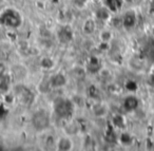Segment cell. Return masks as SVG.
Instances as JSON below:
<instances>
[{
  "mask_svg": "<svg viewBox=\"0 0 154 151\" xmlns=\"http://www.w3.org/2000/svg\"><path fill=\"white\" fill-rule=\"evenodd\" d=\"M74 102L66 97H56L53 102V110L59 118L69 119L74 112Z\"/></svg>",
  "mask_w": 154,
  "mask_h": 151,
  "instance_id": "cell-1",
  "label": "cell"
},
{
  "mask_svg": "<svg viewBox=\"0 0 154 151\" xmlns=\"http://www.w3.org/2000/svg\"><path fill=\"white\" fill-rule=\"evenodd\" d=\"M22 18L18 11L14 9H7L0 14V24L8 28L17 29L21 26Z\"/></svg>",
  "mask_w": 154,
  "mask_h": 151,
  "instance_id": "cell-2",
  "label": "cell"
},
{
  "mask_svg": "<svg viewBox=\"0 0 154 151\" xmlns=\"http://www.w3.org/2000/svg\"><path fill=\"white\" fill-rule=\"evenodd\" d=\"M32 125L37 131H45L51 125L49 112L43 109L38 110L33 114L32 116Z\"/></svg>",
  "mask_w": 154,
  "mask_h": 151,
  "instance_id": "cell-3",
  "label": "cell"
},
{
  "mask_svg": "<svg viewBox=\"0 0 154 151\" xmlns=\"http://www.w3.org/2000/svg\"><path fill=\"white\" fill-rule=\"evenodd\" d=\"M51 88H62L66 85V78L62 73H56L49 78Z\"/></svg>",
  "mask_w": 154,
  "mask_h": 151,
  "instance_id": "cell-4",
  "label": "cell"
},
{
  "mask_svg": "<svg viewBox=\"0 0 154 151\" xmlns=\"http://www.w3.org/2000/svg\"><path fill=\"white\" fill-rule=\"evenodd\" d=\"M17 95H18V98L20 99V102L28 105V106L34 100V94H33L26 87H22V89L18 90Z\"/></svg>",
  "mask_w": 154,
  "mask_h": 151,
  "instance_id": "cell-5",
  "label": "cell"
},
{
  "mask_svg": "<svg viewBox=\"0 0 154 151\" xmlns=\"http://www.w3.org/2000/svg\"><path fill=\"white\" fill-rule=\"evenodd\" d=\"M57 35H58L59 40L63 43L69 42V41H71L73 39V32H72V30H71V28H69V27H63V28H61L58 31Z\"/></svg>",
  "mask_w": 154,
  "mask_h": 151,
  "instance_id": "cell-6",
  "label": "cell"
},
{
  "mask_svg": "<svg viewBox=\"0 0 154 151\" xmlns=\"http://www.w3.org/2000/svg\"><path fill=\"white\" fill-rule=\"evenodd\" d=\"M73 147V143L70 137L68 136H62L57 140V149L61 151H68L71 150Z\"/></svg>",
  "mask_w": 154,
  "mask_h": 151,
  "instance_id": "cell-7",
  "label": "cell"
},
{
  "mask_svg": "<svg viewBox=\"0 0 154 151\" xmlns=\"http://www.w3.org/2000/svg\"><path fill=\"white\" fill-rule=\"evenodd\" d=\"M96 29V24L93 19H87L82 26V31L86 34H92Z\"/></svg>",
  "mask_w": 154,
  "mask_h": 151,
  "instance_id": "cell-8",
  "label": "cell"
},
{
  "mask_svg": "<svg viewBox=\"0 0 154 151\" xmlns=\"http://www.w3.org/2000/svg\"><path fill=\"white\" fill-rule=\"evenodd\" d=\"M122 24L126 28H132L135 24V14L133 13L132 11L127 13L124 17V20H122Z\"/></svg>",
  "mask_w": 154,
  "mask_h": 151,
  "instance_id": "cell-9",
  "label": "cell"
},
{
  "mask_svg": "<svg viewBox=\"0 0 154 151\" xmlns=\"http://www.w3.org/2000/svg\"><path fill=\"white\" fill-rule=\"evenodd\" d=\"M124 105H125V108H126L127 110H129V111L134 110V109L137 107V105H138V100H137L134 96H130V97L126 98Z\"/></svg>",
  "mask_w": 154,
  "mask_h": 151,
  "instance_id": "cell-10",
  "label": "cell"
},
{
  "mask_svg": "<svg viewBox=\"0 0 154 151\" xmlns=\"http://www.w3.org/2000/svg\"><path fill=\"white\" fill-rule=\"evenodd\" d=\"M99 38L103 42H109L112 39V33L109 30H103L99 34Z\"/></svg>",
  "mask_w": 154,
  "mask_h": 151,
  "instance_id": "cell-11",
  "label": "cell"
},
{
  "mask_svg": "<svg viewBox=\"0 0 154 151\" xmlns=\"http://www.w3.org/2000/svg\"><path fill=\"white\" fill-rule=\"evenodd\" d=\"M106 3L108 5V9L111 11H115L120 5V0H106Z\"/></svg>",
  "mask_w": 154,
  "mask_h": 151,
  "instance_id": "cell-12",
  "label": "cell"
},
{
  "mask_svg": "<svg viewBox=\"0 0 154 151\" xmlns=\"http://www.w3.org/2000/svg\"><path fill=\"white\" fill-rule=\"evenodd\" d=\"M93 111H94V114L96 115V116H103V115L106 114V108L103 105L101 104H98L96 105V106L94 107V109H93Z\"/></svg>",
  "mask_w": 154,
  "mask_h": 151,
  "instance_id": "cell-13",
  "label": "cell"
},
{
  "mask_svg": "<svg viewBox=\"0 0 154 151\" xmlns=\"http://www.w3.org/2000/svg\"><path fill=\"white\" fill-rule=\"evenodd\" d=\"M96 16H97V18H98V19L106 20L108 17H109V10L105 9V8H103V9H99L98 11H97V13H96Z\"/></svg>",
  "mask_w": 154,
  "mask_h": 151,
  "instance_id": "cell-14",
  "label": "cell"
},
{
  "mask_svg": "<svg viewBox=\"0 0 154 151\" xmlns=\"http://www.w3.org/2000/svg\"><path fill=\"white\" fill-rule=\"evenodd\" d=\"M40 66L45 69H51L54 66V61L49 57H45L42 58V60L40 61Z\"/></svg>",
  "mask_w": 154,
  "mask_h": 151,
  "instance_id": "cell-15",
  "label": "cell"
},
{
  "mask_svg": "<svg viewBox=\"0 0 154 151\" xmlns=\"http://www.w3.org/2000/svg\"><path fill=\"white\" fill-rule=\"evenodd\" d=\"M73 74L76 78H82V77H85V70L82 67H77L73 70Z\"/></svg>",
  "mask_w": 154,
  "mask_h": 151,
  "instance_id": "cell-16",
  "label": "cell"
},
{
  "mask_svg": "<svg viewBox=\"0 0 154 151\" xmlns=\"http://www.w3.org/2000/svg\"><path fill=\"white\" fill-rule=\"evenodd\" d=\"M75 2L78 5H84L85 2H86V0H75Z\"/></svg>",
  "mask_w": 154,
  "mask_h": 151,
  "instance_id": "cell-17",
  "label": "cell"
}]
</instances>
